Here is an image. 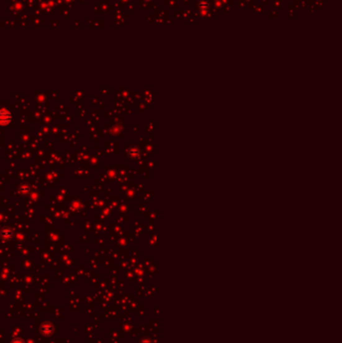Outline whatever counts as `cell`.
Segmentation results:
<instances>
[{"instance_id": "obj_2", "label": "cell", "mask_w": 342, "mask_h": 343, "mask_svg": "<svg viewBox=\"0 0 342 343\" xmlns=\"http://www.w3.org/2000/svg\"><path fill=\"white\" fill-rule=\"evenodd\" d=\"M0 235H1V237L3 239L7 240V239H10L11 237L13 236V232H12L11 229L5 227V228H3L1 231H0Z\"/></svg>"}, {"instance_id": "obj_3", "label": "cell", "mask_w": 342, "mask_h": 343, "mask_svg": "<svg viewBox=\"0 0 342 343\" xmlns=\"http://www.w3.org/2000/svg\"><path fill=\"white\" fill-rule=\"evenodd\" d=\"M19 192L22 193V194H27V193L29 192V188L27 186H22L19 188Z\"/></svg>"}, {"instance_id": "obj_1", "label": "cell", "mask_w": 342, "mask_h": 343, "mask_svg": "<svg viewBox=\"0 0 342 343\" xmlns=\"http://www.w3.org/2000/svg\"><path fill=\"white\" fill-rule=\"evenodd\" d=\"M12 121V114L7 109H0V126H7Z\"/></svg>"}]
</instances>
